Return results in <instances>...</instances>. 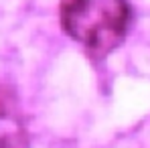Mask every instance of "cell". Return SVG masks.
<instances>
[{
	"label": "cell",
	"instance_id": "obj_2",
	"mask_svg": "<svg viewBox=\"0 0 150 148\" xmlns=\"http://www.w3.org/2000/svg\"><path fill=\"white\" fill-rule=\"evenodd\" d=\"M23 140L21 126L0 114V148H16Z\"/></svg>",
	"mask_w": 150,
	"mask_h": 148
},
{
	"label": "cell",
	"instance_id": "obj_1",
	"mask_svg": "<svg viewBox=\"0 0 150 148\" xmlns=\"http://www.w3.org/2000/svg\"><path fill=\"white\" fill-rule=\"evenodd\" d=\"M130 18L126 0H63L61 23L67 35L96 55L114 51Z\"/></svg>",
	"mask_w": 150,
	"mask_h": 148
}]
</instances>
